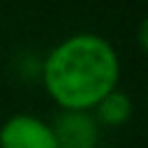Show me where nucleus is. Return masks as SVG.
Instances as JSON below:
<instances>
[{"label": "nucleus", "mask_w": 148, "mask_h": 148, "mask_svg": "<svg viewBox=\"0 0 148 148\" xmlns=\"http://www.w3.org/2000/svg\"><path fill=\"white\" fill-rule=\"evenodd\" d=\"M120 60L109 39L95 32H76L56 44L42 65L46 92L62 111H88L116 90Z\"/></svg>", "instance_id": "1"}, {"label": "nucleus", "mask_w": 148, "mask_h": 148, "mask_svg": "<svg viewBox=\"0 0 148 148\" xmlns=\"http://www.w3.org/2000/svg\"><path fill=\"white\" fill-rule=\"evenodd\" d=\"M0 148H58L49 123L30 113L9 116L0 127Z\"/></svg>", "instance_id": "2"}, {"label": "nucleus", "mask_w": 148, "mask_h": 148, "mask_svg": "<svg viewBox=\"0 0 148 148\" xmlns=\"http://www.w3.org/2000/svg\"><path fill=\"white\" fill-rule=\"evenodd\" d=\"M58 148H97L99 125L88 111H62L51 125Z\"/></svg>", "instance_id": "3"}, {"label": "nucleus", "mask_w": 148, "mask_h": 148, "mask_svg": "<svg viewBox=\"0 0 148 148\" xmlns=\"http://www.w3.org/2000/svg\"><path fill=\"white\" fill-rule=\"evenodd\" d=\"M130 116H132V99L116 88L95 104L92 118L97 120V125L102 123V125H109V127H118V125L127 123Z\"/></svg>", "instance_id": "4"}]
</instances>
